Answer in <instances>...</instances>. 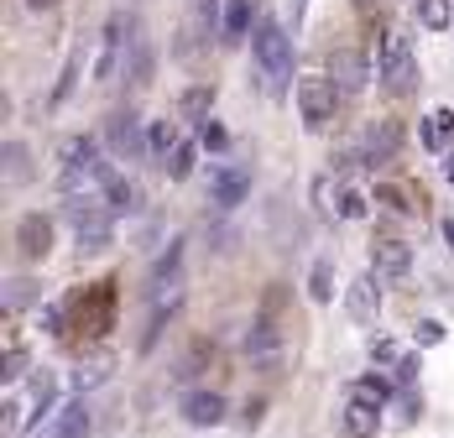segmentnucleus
<instances>
[{
	"label": "nucleus",
	"instance_id": "nucleus-1",
	"mask_svg": "<svg viewBox=\"0 0 454 438\" xmlns=\"http://www.w3.org/2000/svg\"><path fill=\"white\" fill-rule=\"evenodd\" d=\"M105 168H110V162H99V146H94L90 136L68 141V146H63V168H58V188H63V199H68V204H74L79 193L90 199L94 188L105 183Z\"/></svg>",
	"mask_w": 454,
	"mask_h": 438
},
{
	"label": "nucleus",
	"instance_id": "nucleus-2",
	"mask_svg": "<svg viewBox=\"0 0 454 438\" xmlns=\"http://www.w3.org/2000/svg\"><path fill=\"white\" fill-rule=\"evenodd\" d=\"M256 68L267 79V94H282L293 79V43L277 21H256Z\"/></svg>",
	"mask_w": 454,
	"mask_h": 438
},
{
	"label": "nucleus",
	"instance_id": "nucleus-3",
	"mask_svg": "<svg viewBox=\"0 0 454 438\" xmlns=\"http://www.w3.org/2000/svg\"><path fill=\"white\" fill-rule=\"evenodd\" d=\"M110 204H99V199H74L68 204V230H74V240H79V251H99V246H110Z\"/></svg>",
	"mask_w": 454,
	"mask_h": 438
},
{
	"label": "nucleus",
	"instance_id": "nucleus-4",
	"mask_svg": "<svg viewBox=\"0 0 454 438\" xmlns=\"http://www.w3.org/2000/svg\"><path fill=\"white\" fill-rule=\"evenodd\" d=\"M334 105H340V84L334 79H303L298 84V110H303L309 131H324L334 121Z\"/></svg>",
	"mask_w": 454,
	"mask_h": 438
},
{
	"label": "nucleus",
	"instance_id": "nucleus-5",
	"mask_svg": "<svg viewBox=\"0 0 454 438\" xmlns=\"http://www.w3.org/2000/svg\"><path fill=\"white\" fill-rule=\"evenodd\" d=\"M68 308H74L79 334H105V329H110V318H115V298H110V287H105V282L90 287V293H74Z\"/></svg>",
	"mask_w": 454,
	"mask_h": 438
},
{
	"label": "nucleus",
	"instance_id": "nucleus-6",
	"mask_svg": "<svg viewBox=\"0 0 454 438\" xmlns=\"http://www.w3.org/2000/svg\"><path fill=\"white\" fill-rule=\"evenodd\" d=\"M376 79L387 89H412V47H408V37H387V47H381V63H376Z\"/></svg>",
	"mask_w": 454,
	"mask_h": 438
},
{
	"label": "nucleus",
	"instance_id": "nucleus-7",
	"mask_svg": "<svg viewBox=\"0 0 454 438\" xmlns=\"http://www.w3.org/2000/svg\"><path fill=\"white\" fill-rule=\"evenodd\" d=\"M371 262H376V277H387V282H408L412 277V251L397 235H376L371 240Z\"/></svg>",
	"mask_w": 454,
	"mask_h": 438
},
{
	"label": "nucleus",
	"instance_id": "nucleus-8",
	"mask_svg": "<svg viewBox=\"0 0 454 438\" xmlns=\"http://www.w3.org/2000/svg\"><path fill=\"white\" fill-rule=\"evenodd\" d=\"M397 152H403V126H392V121L365 126V136H361V162L365 168H387Z\"/></svg>",
	"mask_w": 454,
	"mask_h": 438
},
{
	"label": "nucleus",
	"instance_id": "nucleus-9",
	"mask_svg": "<svg viewBox=\"0 0 454 438\" xmlns=\"http://www.w3.org/2000/svg\"><path fill=\"white\" fill-rule=\"evenodd\" d=\"M47 246H52V215H43V209L21 215V224H16V251H21L27 262H43Z\"/></svg>",
	"mask_w": 454,
	"mask_h": 438
},
{
	"label": "nucleus",
	"instance_id": "nucleus-10",
	"mask_svg": "<svg viewBox=\"0 0 454 438\" xmlns=\"http://www.w3.org/2000/svg\"><path fill=\"white\" fill-rule=\"evenodd\" d=\"M183 423H188V428H215V423H225V396L209 392V387L188 392L183 396Z\"/></svg>",
	"mask_w": 454,
	"mask_h": 438
},
{
	"label": "nucleus",
	"instance_id": "nucleus-11",
	"mask_svg": "<svg viewBox=\"0 0 454 438\" xmlns=\"http://www.w3.org/2000/svg\"><path fill=\"white\" fill-rule=\"evenodd\" d=\"M105 141H110V152H121V157H137L141 146H146V136H141V121L131 110H115L110 115V126H105Z\"/></svg>",
	"mask_w": 454,
	"mask_h": 438
},
{
	"label": "nucleus",
	"instance_id": "nucleus-12",
	"mask_svg": "<svg viewBox=\"0 0 454 438\" xmlns=\"http://www.w3.org/2000/svg\"><path fill=\"white\" fill-rule=\"evenodd\" d=\"M376 308H381V287H376V271H365V277L350 282V293H345V313H350L356 324H371Z\"/></svg>",
	"mask_w": 454,
	"mask_h": 438
},
{
	"label": "nucleus",
	"instance_id": "nucleus-13",
	"mask_svg": "<svg viewBox=\"0 0 454 438\" xmlns=\"http://www.w3.org/2000/svg\"><path fill=\"white\" fill-rule=\"evenodd\" d=\"M209 193H215L220 209H235V204L251 193V173H240V168H215V173H209Z\"/></svg>",
	"mask_w": 454,
	"mask_h": 438
},
{
	"label": "nucleus",
	"instance_id": "nucleus-14",
	"mask_svg": "<svg viewBox=\"0 0 454 438\" xmlns=\"http://www.w3.org/2000/svg\"><path fill=\"white\" fill-rule=\"evenodd\" d=\"M246 355H251V360H262V365H272L277 355H282V340H277V324H272V313L251 324V334H246Z\"/></svg>",
	"mask_w": 454,
	"mask_h": 438
},
{
	"label": "nucleus",
	"instance_id": "nucleus-15",
	"mask_svg": "<svg viewBox=\"0 0 454 438\" xmlns=\"http://www.w3.org/2000/svg\"><path fill=\"white\" fill-rule=\"evenodd\" d=\"M0 168H5V188H27L32 183V152L21 141H5L0 146Z\"/></svg>",
	"mask_w": 454,
	"mask_h": 438
},
{
	"label": "nucleus",
	"instance_id": "nucleus-16",
	"mask_svg": "<svg viewBox=\"0 0 454 438\" xmlns=\"http://www.w3.org/2000/svg\"><path fill=\"white\" fill-rule=\"evenodd\" d=\"M90 434V412H84V402H68L52 423H47L43 438H84Z\"/></svg>",
	"mask_w": 454,
	"mask_h": 438
},
{
	"label": "nucleus",
	"instance_id": "nucleus-17",
	"mask_svg": "<svg viewBox=\"0 0 454 438\" xmlns=\"http://www.w3.org/2000/svg\"><path fill=\"white\" fill-rule=\"evenodd\" d=\"M376 428H381V407H371V402L345 407V434L350 438H376Z\"/></svg>",
	"mask_w": 454,
	"mask_h": 438
},
{
	"label": "nucleus",
	"instance_id": "nucleus-18",
	"mask_svg": "<svg viewBox=\"0 0 454 438\" xmlns=\"http://www.w3.org/2000/svg\"><path fill=\"white\" fill-rule=\"evenodd\" d=\"M418 131H423V146L444 152V146H450V136H454V110H428Z\"/></svg>",
	"mask_w": 454,
	"mask_h": 438
},
{
	"label": "nucleus",
	"instance_id": "nucleus-19",
	"mask_svg": "<svg viewBox=\"0 0 454 438\" xmlns=\"http://www.w3.org/2000/svg\"><path fill=\"white\" fill-rule=\"evenodd\" d=\"M251 21H256V5L251 0H225V43H246Z\"/></svg>",
	"mask_w": 454,
	"mask_h": 438
},
{
	"label": "nucleus",
	"instance_id": "nucleus-20",
	"mask_svg": "<svg viewBox=\"0 0 454 438\" xmlns=\"http://www.w3.org/2000/svg\"><path fill=\"white\" fill-rule=\"evenodd\" d=\"M37 293H43V287H37V282H27V277H5V282H0V308H5V313H21Z\"/></svg>",
	"mask_w": 454,
	"mask_h": 438
},
{
	"label": "nucleus",
	"instance_id": "nucleus-21",
	"mask_svg": "<svg viewBox=\"0 0 454 438\" xmlns=\"http://www.w3.org/2000/svg\"><path fill=\"white\" fill-rule=\"evenodd\" d=\"M215 11H220V0H188V37H183V43L209 37V32H215Z\"/></svg>",
	"mask_w": 454,
	"mask_h": 438
},
{
	"label": "nucleus",
	"instance_id": "nucleus-22",
	"mask_svg": "<svg viewBox=\"0 0 454 438\" xmlns=\"http://www.w3.org/2000/svg\"><path fill=\"white\" fill-rule=\"evenodd\" d=\"M115 58H121V16H110V27H105V47H99V68H94V79L105 84L110 74H115Z\"/></svg>",
	"mask_w": 454,
	"mask_h": 438
},
{
	"label": "nucleus",
	"instance_id": "nucleus-23",
	"mask_svg": "<svg viewBox=\"0 0 454 438\" xmlns=\"http://www.w3.org/2000/svg\"><path fill=\"white\" fill-rule=\"evenodd\" d=\"M392 396V381H381V376H361V381H350V402H371V407H381Z\"/></svg>",
	"mask_w": 454,
	"mask_h": 438
},
{
	"label": "nucleus",
	"instance_id": "nucleus-24",
	"mask_svg": "<svg viewBox=\"0 0 454 438\" xmlns=\"http://www.w3.org/2000/svg\"><path fill=\"white\" fill-rule=\"evenodd\" d=\"M131 84H137V89L152 84V43H146V37L131 43Z\"/></svg>",
	"mask_w": 454,
	"mask_h": 438
},
{
	"label": "nucleus",
	"instance_id": "nucleus-25",
	"mask_svg": "<svg viewBox=\"0 0 454 438\" xmlns=\"http://www.w3.org/2000/svg\"><path fill=\"white\" fill-rule=\"evenodd\" d=\"M146 146H152L157 157H173V152H178L183 141H178V131H173L168 121H157V126H146Z\"/></svg>",
	"mask_w": 454,
	"mask_h": 438
},
{
	"label": "nucleus",
	"instance_id": "nucleus-26",
	"mask_svg": "<svg viewBox=\"0 0 454 438\" xmlns=\"http://www.w3.org/2000/svg\"><path fill=\"white\" fill-rule=\"evenodd\" d=\"M418 16H423V27H428V32H444V27L454 21L450 0H418Z\"/></svg>",
	"mask_w": 454,
	"mask_h": 438
},
{
	"label": "nucleus",
	"instance_id": "nucleus-27",
	"mask_svg": "<svg viewBox=\"0 0 454 438\" xmlns=\"http://www.w3.org/2000/svg\"><path fill=\"white\" fill-rule=\"evenodd\" d=\"M52 396H58V381H52L47 371H37V376H32V412H37V423H43V412L52 407Z\"/></svg>",
	"mask_w": 454,
	"mask_h": 438
},
{
	"label": "nucleus",
	"instance_id": "nucleus-28",
	"mask_svg": "<svg viewBox=\"0 0 454 438\" xmlns=\"http://www.w3.org/2000/svg\"><path fill=\"white\" fill-rule=\"evenodd\" d=\"M209 105H215V89H188V94H183V115H193V121H199V126H204V121H209Z\"/></svg>",
	"mask_w": 454,
	"mask_h": 438
},
{
	"label": "nucleus",
	"instance_id": "nucleus-29",
	"mask_svg": "<svg viewBox=\"0 0 454 438\" xmlns=\"http://www.w3.org/2000/svg\"><path fill=\"white\" fill-rule=\"evenodd\" d=\"M74 79H79V52H74V58L63 63V74H58V89H52V99H47L52 110H58V105H63V99L74 94Z\"/></svg>",
	"mask_w": 454,
	"mask_h": 438
},
{
	"label": "nucleus",
	"instance_id": "nucleus-30",
	"mask_svg": "<svg viewBox=\"0 0 454 438\" xmlns=\"http://www.w3.org/2000/svg\"><path fill=\"white\" fill-rule=\"evenodd\" d=\"M199 146H204V152H225L230 131L220 126V121H204V126H199Z\"/></svg>",
	"mask_w": 454,
	"mask_h": 438
},
{
	"label": "nucleus",
	"instance_id": "nucleus-31",
	"mask_svg": "<svg viewBox=\"0 0 454 438\" xmlns=\"http://www.w3.org/2000/svg\"><path fill=\"white\" fill-rule=\"evenodd\" d=\"M334 68H340V79H334L340 89H361V63H356L350 52H340V58H334Z\"/></svg>",
	"mask_w": 454,
	"mask_h": 438
},
{
	"label": "nucleus",
	"instance_id": "nucleus-32",
	"mask_svg": "<svg viewBox=\"0 0 454 438\" xmlns=\"http://www.w3.org/2000/svg\"><path fill=\"white\" fill-rule=\"evenodd\" d=\"M188 173H193V146L183 141L178 152L168 157V177H173V183H183V177H188Z\"/></svg>",
	"mask_w": 454,
	"mask_h": 438
},
{
	"label": "nucleus",
	"instance_id": "nucleus-33",
	"mask_svg": "<svg viewBox=\"0 0 454 438\" xmlns=\"http://www.w3.org/2000/svg\"><path fill=\"white\" fill-rule=\"evenodd\" d=\"M314 199H318V209H324V215H334V204H345V193H340L329 177H318V183H314Z\"/></svg>",
	"mask_w": 454,
	"mask_h": 438
},
{
	"label": "nucleus",
	"instance_id": "nucleus-34",
	"mask_svg": "<svg viewBox=\"0 0 454 438\" xmlns=\"http://www.w3.org/2000/svg\"><path fill=\"white\" fill-rule=\"evenodd\" d=\"M309 293H314L318 303H329V262H314V271H309Z\"/></svg>",
	"mask_w": 454,
	"mask_h": 438
},
{
	"label": "nucleus",
	"instance_id": "nucleus-35",
	"mask_svg": "<svg viewBox=\"0 0 454 438\" xmlns=\"http://www.w3.org/2000/svg\"><path fill=\"white\" fill-rule=\"evenodd\" d=\"M99 376H105V360H94V365H79V392H90V387H99Z\"/></svg>",
	"mask_w": 454,
	"mask_h": 438
},
{
	"label": "nucleus",
	"instance_id": "nucleus-36",
	"mask_svg": "<svg viewBox=\"0 0 454 438\" xmlns=\"http://www.w3.org/2000/svg\"><path fill=\"white\" fill-rule=\"evenodd\" d=\"M21 365H27V355L11 345V355H5V371H0V381H16V376H21Z\"/></svg>",
	"mask_w": 454,
	"mask_h": 438
},
{
	"label": "nucleus",
	"instance_id": "nucleus-37",
	"mask_svg": "<svg viewBox=\"0 0 454 438\" xmlns=\"http://www.w3.org/2000/svg\"><path fill=\"white\" fill-rule=\"evenodd\" d=\"M376 204H387V209H397V215L408 209V199H403L397 188H376Z\"/></svg>",
	"mask_w": 454,
	"mask_h": 438
},
{
	"label": "nucleus",
	"instance_id": "nucleus-38",
	"mask_svg": "<svg viewBox=\"0 0 454 438\" xmlns=\"http://www.w3.org/2000/svg\"><path fill=\"white\" fill-rule=\"evenodd\" d=\"M340 215H345V219H361V215H365V199H361V193H345V204H340Z\"/></svg>",
	"mask_w": 454,
	"mask_h": 438
},
{
	"label": "nucleus",
	"instance_id": "nucleus-39",
	"mask_svg": "<svg viewBox=\"0 0 454 438\" xmlns=\"http://www.w3.org/2000/svg\"><path fill=\"white\" fill-rule=\"evenodd\" d=\"M439 340H444L439 324H418V345H439Z\"/></svg>",
	"mask_w": 454,
	"mask_h": 438
},
{
	"label": "nucleus",
	"instance_id": "nucleus-40",
	"mask_svg": "<svg viewBox=\"0 0 454 438\" xmlns=\"http://www.w3.org/2000/svg\"><path fill=\"white\" fill-rule=\"evenodd\" d=\"M27 5H32V11H58L63 0H27Z\"/></svg>",
	"mask_w": 454,
	"mask_h": 438
},
{
	"label": "nucleus",
	"instance_id": "nucleus-41",
	"mask_svg": "<svg viewBox=\"0 0 454 438\" xmlns=\"http://www.w3.org/2000/svg\"><path fill=\"white\" fill-rule=\"evenodd\" d=\"M444 183L454 188V152H450V162H444Z\"/></svg>",
	"mask_w": 454,
	"mask_h": 438
},
{
	"label": "nucleus",
	"instance_id": "nucleus-42",
	"mask_svg": "<svg viewBox=\"0 0 454 438\" xmlns=\"http://www.w3.org/2000/svg\"><path fill=\"white\" fill-rule=\"evenodd\" d=\"M444 240H450V246H454V219H450V224H444Z\"/></svg>",
	"mask_w": 454,
	"mask_h": 438
},
{
	"label": "nucleus",
	"instance_id": "nucleus-43",
	"mask_svg": "<svg viewBox=\"0 0 454 438\" xmlns=\"http://www.w3.org/2000/svg\"><path fill=\"white\" fill-rule=\"evenodd\" d=\"M356 5H361V11H371V5H381V0H356Z\"/></svg>",
	"mask_w": 454,
	"mask_h": 438
}]
</instances>
